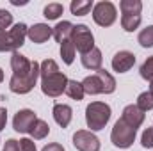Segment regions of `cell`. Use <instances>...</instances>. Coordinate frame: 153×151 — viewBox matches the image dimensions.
<instances>
[{
  "label": "cell",
  "instance_id": "6da1fadb",
  "mask_svg": "<svg viewBox=\"0 0 153 151\" xmlns=\"http://www.w3.org/2000/svg\"><path fill=\"white\" fill-rule=\"evenodd\" d=\"M41 91L43 94L50 96V98H57L62 93H66V85H68V76L62 71H59V66L53 59H46L41 62Z\"/></svg>",
  "mask_w": 153,
  "mask_h": 151
},
{
  "label": "cell",
  "instance_id": "7a4b0ae2",
  "mask_svg": "<svg viewBox=\"0 0 153 151\" xmlns=\"http://www.w3.org/2000/svg\"><path fill=\"white\" fill-rule=\"evenodd\" d=\"M82 87L85 94H111L116 91V80L105 70H98L94 75H89L82 80Z\"/></svg>",
  "mask_w": 153,
  "mask_h": 151
},
{
  "label": "cell",
  "instance_id": "3957f363",
  "mask_svg": "<svg viewBox=\"0 0 153 151\" xmlns=\"http://www.w3.org/2000/svg\"><path fill=\"white\" fill-rule=\"evenodd\" d=\"M111 107L103 101H93L87 105L85 109V123L87 128H91V132H98L102 128H105V124L111 119Z\"/></svg>",
  "mask_w": 153,
  "mask_h": 151
},
{
  "label": "cell",
  "instance_id": "277c9868",
  "mask_svg": "<svg viewBox=\"0 0 153 151\" xmlns=\"http://www.w3.org/2000/svg\"><path fill=\"white\" fill-rule=\"evenodd\" d=\"M121 27L126 32H134L141 25V11L143 2L141 0H121Z\"/></svg>",
  "mask_w": 153,
  "mask_h": 151
},
{
  "label": "cell",
  "instance_id": "5b68a950",
  "mask_svg": "<svg viewBox=\"0 0 153 151\" xmlns=\"http://www.w3.org/2000/svg\"><path fill=\"white\" fill-rule=\"evenodd\" d=\"M39 71H41V64L36 62V61H32V68H30L29 73L18 75V76L16 75L11 76V80H9V89H11L13 93H16V94H27V93H30V91L34 89L38 78H39Z\"/></svg>",
  "mask_w": 153,
  "mask_h": 151
},
{
  "label": "cell",
  "instance_id": "8992f818",
  "mask_svg": "<svg viewBox=\"0 0 153 151\" xmlns=\"http://www.w3.org/2000/svg\"><path fill=\"white\" fill-rule=\"evenodd\" d=\"M135 133H137L135 128L128 126L123 119H117L116 124H114V128H112V132H111V141H112V144H114L116 148L126 150V148H130V146L134 144Z\"/></svg>",
  "mask_w": 153,
  "mask_h": 151
},
{
  "label": "cell",
  "instance_id": "52a82bcc",
  "mask_svg": "<svg viewBox=\"0 0 153 151\" xmlns=\"http://www.w3.org/2000/svg\"><path fill=\"white\" fill-rule=\"evenodd\" d=\"M117 18V9L112 2L109 0H103V2H98L94 7H93V20L100 25V27H111Z\"/></svg>",
  "mask_w": 153,
  "mask_h": 151
},
{
  "label": "cell",
  "instance_id": "ba28073f",
  "mask_svg": "<svg viewBox=\"0 0 153 151\" xmlns=\"http://www.w3.org/2000/svg\"><path fill=\"white\" fill-rule=\"evenodd\" d=\"M71 43L75 44V50L84 55L94 48V36L87 25H76L71 34Z\"/></svg>",
  "mask_w": 153,
  "mask_h": 151
},
{
  "label": "cell",
  "instance_id": "9c48e42d",
  "mask_svg": "<svg viewBox=\"0 0 153 151\" xmlns=\"http://www.w3.org/2000/svg\"><path fill=\"white\" fill-rule=\"evenodd\" d=\"M73 146L78 151H100V139L87 130H78L73 135Z\"/></svg>",
  "mask_w": 153,
  "mask_h": 151
},
{
  "label": "cell",
  "instance_id": "30bf717a",
  "mask_svg": "<svg viewBox=\"0 0 153 151\" xmlns=\"http://www.w3.org/2000/svg\"><path fill=\"white\" fill-rule=\"evenodd\" d=\"M38 121V115L34 114V110L30 109H22L18 110L14 119H13V128L20 133H30L34 123Z\"/></svg>",
  "mask_w": 153,
  "mask_h": 151
},
{
  "label": "cell",
  "instance_id": "8fae6325",
  "mask_svg": "<svg viewBox=\"0 0 153 151\" xmlns=\"http://www.w3.org/2000/svg\"><path fill=\"white\" fill-rule=\"evenodd\" d=\"M29 27L25 23H16L9 32H7V43H9V52H18V48L23 46L27 38Z\"/></svg>",
  "mask_w": 153,
  "mask_h": 151
},
{
  "label": "cell",
  "instance_id": "7c38bea8",
  "mask_svg": "<svg viewBox=\"0 0 153 151\" xmlns=\"http://www.w3.org/2000/svg\"><path fill=\"white\" fill-rule=\"evenodd\" d=\"M135 64V55L128 50H121L112 57V70L117 73H126Z\"/></svg>",
  "mask_w": 153,
  "mask_h": 151
},
{
  "label": "cell",
  "instance_id": "4fadbf2b",
  "mask_svg": "<svg viewBox=\"0 0 153 151\" xmlns=\"http://www.w3.org/2000/svg\"><path fill=\"white\" fill-rule=\"evenodd\" d=\"M144 117H146V114L143 112L137 105H126V107L123 109V115H121V119H123L128 126H132V128H135V130L144 123Z\"/></svg>",
  "mask_w": 153,
  "mask_h": 151
},
{
  "label": "cell",
  "instance_id": "5bb4252c",
  "mask_svg": "<svg viewBox=\"0 0 153 151\" xmlns=\"http://www.w3.org/2000/svg\"><path fill=\"white\" fill-rule=\"evenodd\" d=\"M27 36H29V39H30L32 43L41 44V43L48 41V39L53 36V29H52V27H48L46 23H36V25L29 27Z\"/></svg>",
  "mask_w": 153,
  "mask_h": 151
},
{
  "label": "cell",
  "instance_id": "9a60e30c",
  "mask_svg": "<svg viewBox=\"0 0 153 151\" xmlns=\"http://www.w3.org/2000/svg\"><path fill=\"white\" fill-rule=\"evenodd\" d=\"M11 68H13V75H25L30 71L32 68V61H29L25 55H22L20 52H13L11 57Z\"/></svg>",
  "mask_w": 153,
  "mask_h": 151
},
{
  "label": "cell",
  "instance_id": "2e32d148",
  "mask_svg": "<svg viewBox=\"0 0 153 151\" xmlns=\"http://www.w3.org/2000/svg\"><path fill=\"white\" fill-rule=\"evenodd\" d=\"M102 62H103V57H102V52L94 46L91 52L84 53L82 55V66L85 70H91V71H98L102 70Z\"/></svg>",
  "mask_w": 153,
  "mask_h": 151
},
{
  "label": "cell",
  "instance_id": "e0dca14e",
  "mask_svg": "<svg viewBox=\"0 0 153 151\" xmlns=\"http://www.w3.org/2000/svg\"><path fill=\"white\" fill-rule=\"evenodd\" d=\"M71 117H73V110H71L70 105H64V103H55L53 105V119L59 126L66 128L71 123Z\"/></svg>",
  "mask_w": 153,
  "mask_h": 151
},
{
  "label": "cell",
  "instance_id": "ac0fdd59",
  "mask_svg": "<svg viewBox=\"0 0 153 151\" xmlns=\"http://www.w3.org/2000/svg\"><path fill=\"white\" fill-rule=\"evenodd\" d=\"M73 29H75V25H71L70 21H59L53 27V38H55V41L59 44L70 41L71 39V34H73Z\"/></svg>",
  "mask_w": 153,
  "mask_h": 151
},
{
  "label": "cell",
  "instance_id": "d6986e66",
  "mask_svg": "<svg viewBox=\"0 0 153 151\" xmlns=\"http://www.w3.org/2000/svg\"><path fill=\"white\" fill-rule=\"evenodd\" d=\"M93 7H94V5H93V2H89V0H73L71 5H70L71 13H73L75 16H85V14H89V11H91Z\"/></svg>",
  "mask_w": 153,
  "mask_h": 151
},
{
  "label": "cell",
  "instance_id": "ffe728a7",
  "mask_svg": "<svg viewBox=\"0 0 153 151\" xmlns=\"http://www.w3.org/2000/svg\"><path fill=\"white\" fill-rule=\"evenodd\" d=\"M66 94L71 98L80 101L84 98V87H82V82H76V80H68V85H66Z\"/></svg>",
  "mask_w": 153,
  "mask_h": 151
},
{
  "label": "cell",
  "instance_id": "44dd1931",
  "mask_svg": "<svg viewBox=\"0 0 153 151\" xmlns=\"http://www.w3.org/2000/svg\"><path fill=\"white\" fill-rule=\"evenodd\" d=\"M48 133H50V126H48V123L43 121V119H38V121L34 123L32 130H30V135H32V139H36V141L45 139Z\"/></svg>",
  "mask_w": 153,
  "mask_h": 151
},
{
  "label": "cell",
  "instance_id": "7402d4cb",
  "mask_svg": "<svg viewBox=\"0 0 153 151\" xmlns=\"http://www.w3.org/2000/svg\"><path fill=\"white\" fill-rule=\"evenodd\" d=\"M61 57L66 64H73V61H75V44L71 43V39L61 44Z\"/></svg>",
  "mask_w": 153,
  "mask_h": 151
},
{
  "label": "cell",
  "instance_id": "603a6c76",
  "mask_svg": "<svg viewBox=\"0 0 153 151\" xmlns=\"http://www.w3.org/2000/svg\"><path fill=\"white\" fill-rule=\"evenodd\" d=\"M62 13H64V7H62V4H57V2L48 4V5L43 9V14H45L46 20H57Z\"/></svg>",
  "mask_w": 153,
  "mask_h": 151
},
{
  "label": "cell",
  "instance_id": "cb8c5ba5",
  "mask_svg": "<svg viewBox=\"0 0 153 151\" xmlns=\"http://www.w3.org/2000/svg\"><path fill=\"white\" fill-rule=\"evenodd\" d=\"M143 112H148V110H152L153 109V94L150 91H146V93H141L139 94V98H137V103H135Z\"/></svg>",
  "mask_w": 153,
  "mask_h": 151
},
{
  "label": "cell",
  "instance_id": "d4e9b609",
  "mask_svg": "<svg viewBox=\"0 0 153 151\" xmlns=\"http://www.w3.org/2000/svg\"><path fill=\"white\" fill-rule=\"evenodd\" d=\"M137 41H139V44H141L143 48H150V46H153V25L143 29V30L139 32Z\"/></svg>",
  "mask_w": 153,
  "mask_h": 151
},
{
  "label": "cell",
  "instance_id": "484cf974",
  "mask_svg": "<svg viewBox=\"0 0 153 151\" xmlns=\"http://www.w3.org/2000/svg\"><path fill=\"white\" fill-rule=\"evenodd\" d=\"M141 76L144 78V80H150L153 82V55L152 57H148L144 62H143V66H141Z\"/></svg>",
  "mask_w": 153,
  "mask_h": 151
},
{
  "label": "cell",
  "instance_id": "4316f807",
  "mask_svg": "<svg viewBox=\"0 0 153 151\" xmlns=\"http://www.w3.org/2000/svg\"><path fill=\"white\" fill-rule=\"evenodd\" d=\"M141 144H143V148H146V150L153 148V126H152V128H146V130L143 132Z\"/></svg>",
  "mask_w": 153,
  "mask_h": 151
},
{
  "label": "cell",
  "instance_id": "83f0119b",
  "mask_svg": "<svg viewBox=\"0 0 153 151\" xmlns=\"http://www.w3.org/2000/svg\"><path fill=\"white\" fill-rule=\"evenodd\" d=\"M13 23V14L5 9H0V30H5Z\"/></svg>",
  "mask_w": 153,
  "mask_h": 151
},
{
  "label": "cell",
  "instance_id": "f1b7e54d",
  "mask_svg": "<svg viewBox=\"0 0 153 151\" xmlns=\"http://www.w3.org/2000/svg\"><path fill=\"white\" fill-rule=\"evenodd\" d=\"M20 148H22V151H38L36 150V142L32 139H22L20 141Z\"/></svg>",
  "mask_w": 153,
  "mask_h": 151
},
{
  "label": "cell",
  "instance_id": "f546056e",
  "mask_svg": "<svg viewBox=\"0 0 153 151\" xmlns=\"http://www.w3.org/2000/svg\"><path fill=\"white\" fill-rule=\"evenodd\" d=\"M2 151H22V148H20V141H14V139L5 141L4 150H2Z\"/></svg>",
  "mask_w": 153,
  "mask_h": 151
},
{
  "label": "cell",
  "instance_id": "4dcf8cb0",
  "mask_svg": "<svg viewBox=\"0 0 153 151\" xmlns=\"http://www.w3.org/2000/svg\"><path fill=\"white\" fill-rule=\"evenodd\" d=\"M0 52H9V43H7V32L0 30Z\"/></svg>",
  "mask_w": 153,
  "mask_h": 151
},
{
  "label": "cell",
  "instance_id": "1f68e13d",
  "mask_svg": "<svg viewBox=\"0 0 153 151\" xmlns=\"http://www.w3.org/2000/svg\"><path fill=\"white\" fill-rule=\"evenodd\" d=\"M5 123H7V109L0 107V132L5 128Z\"/></svg>",
  "mask_w": 153,
  "mask_h": 151
},
{
  "label": "cell",
  "instance_id": "d6a6232c",
  "mask_svg": "<svg viewBox=\"0 0 153 151\" xmlns=\"http://www.w3.org/2000/svg\"><path fill=\"white\" fill-rule=\"evenodd\" d=\"M41 151H64V148L59 144V142H52V144H48V146H45Z\"/></svg>",
  "mask_w": 153,
  "mask_h": 151
},
{
  "label": "cell",
  "instance_id": "836d02e7",
  "mask_svg": "<svg viewBox=\"0 0 153 151\" xmlns=\"http://www.w3.org/2000/svg\"><path fill=\"white\" fill-rule=\"evenodd\" d=\"M11 4H13V5H25L27 2H18V0H11Z\"/></svg>",
  "mask_w": 153,
  "mask_h": 151
},
{
  "label": "cell",
  "instance_id": "e575fe53",
  "mask_svg": "<svg viewBox=\"0 0 153 151\" xmlns=\"http://www.w3.org/2000/svg\"><path fill=\"white\" fill-rule=\"evenodd\" d=\"M4 80V71H2V68H0V82Z\"/></svg>",
  "mask_w": 153,
  "mask_h": 151
},
{
  "label": "cell",
  "instance_id": "d590c367",
  "mask_svg": "<svg viewBox=\"0 0 153 151\" xmlns=\"http://www.w3.org/2000/svg\"><path fill=\"white\" fill-rule=\"evenodd\" d=\"M150 93L153 94V82H150Z\"/></svg>",
  "mask_w": 153,
  "mask_h": 151
}]
</instances>
